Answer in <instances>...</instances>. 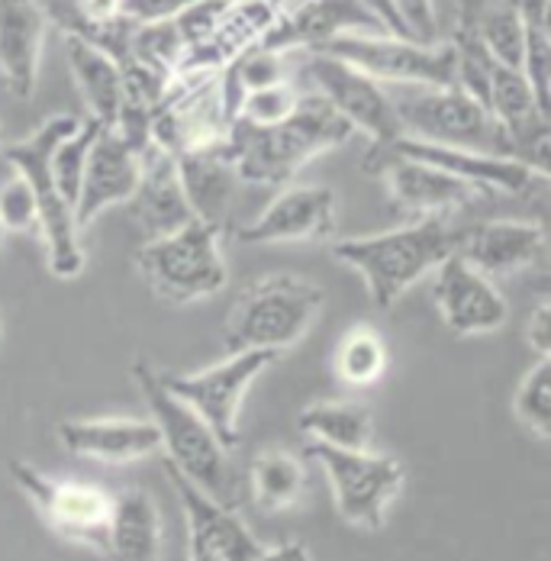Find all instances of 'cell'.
Instances as JSON below:
<instances>
[{"instance_id":"6da1fadb","label":"cell","mask_w":551,"mask_h":561,"mask_svg":"<svg viewBox=\"0 0 551 561\" xmlns=\"http://www.w3.org/2000/svg\"><path fill=\"white\" fill-rule=\"evenodd\" d=\"M348 119H342L320 94L300 98L290 116L280 123L232 119L226 129V152L239 181L284 187L310 159L352 139Z\"/></svg>"},{"instance_id":"7a4b0ae2","label":"cell","mask_w":551,"mask_h":561,"mask_svg":"<svg viewBox=\"0 0 551 561\" xmlns=\"http://www.w3.org/2000/svg\"><path fill=\"white\" fill-rule=\"evenodd\" d=\"M461 239L464 226L448 224V217H426L384 232L338 239L332 255L361 275L378 310H390L416 280L433 275L439 262L455 255Z\"/></svg>"},{"instance_id":"3957f363","label":"cell","mask_w":551,"mask_h":561,"mask_svg":"<svg viewBox=\"0 0 551 561\" xmlns=\"http://www.w3.org/2000/svg\"><path fill=\"white\" fill-rule=\"evenodd\" d=\"M323 304L326 290L317 280L290 272L262 275L236 297L222 327V348L226 355L252 348L284 355L310 333Z\"/></svg>"},{"instance_id":"277c9868","label":"cell","mask_w":551,"mask_h":561,"mask_svg":"<svg viewBox=\"0 0 551 561\" xmlns=\"http://www.w3.org/2000/svg\"><path fill=\"white\" fill-rule=\"evenodd\" d=\"M133 381L162 436V449L168 455L165 465L181 471L194 488H200L214 501L236 506L232 461H229V449L217 439V433L184 400H177L168 391L159 378V368H152L149 362L133 365Z\"/></svg>"},{"instance_id":"5b68a950","label":"cell","mask_w":551,"mask_h":561,"mask_svg":"<svg viewBox=\"0 0 551 561\" xmlns=\"http://www.w3.org/2000/svg\"><path fill=\"white\" fill-rule=\"evenodd\" d=\"M81 119L71 116V113H58L49 116L36 133H30L26 139L0 149L3 162L16 174H23L33 187V197H36V210H39V232H43V242H46V262H49V272L56 278H78L84 272V249H81V239H78V224H74V210L71 204L58 194L56 178L49 169V159H53V149L58 142L78 126Z\"/></svg>"},{"instance_id":"8992f818","label":"cell","mask_w":551,"mask_h":561,"mask_svg":"<svg viewBox=\"0 0 551 561\" xmlns=\"http://www.w3.org/2000/svg\"><path fill=\"white\" fill-rule=\"evenodd\" d=\"M393 111L400 119V136H413L423 142H439L455 149L487 152V156H516L506 129L494 119L478 98L451 88H410L406 94H393Z\"/></svg>"},{"instance_id":"52a82bcc","label":"cell","mask_w":551,"mask_h":561,"mask_svg":"<svg viewBox=\"0 0 551 561\" xmlns=\"http://www.w3.org/2000/svg\"><path fill=\"white\" fill-rule=\"evenodd\" d=\"M142 280L171 304H197L220 294L229 268L220 252V232L210 226L184 224L174 232L146 239L136 252Z\"/></svg>"},{"instance_id":"ba28073f","label":"cell","mask_w":551,"mask_h":561,"mask_svg":"<svg viewBox=\"0 0 551 561\" xmlns=\"http://www.w3.org/2000/svg\"><path fill=\"white\" fill-rule=\"evenodd\" d=\"M338 58L381 84L403 88H451L455 84V46L416 43L390 33H342L310 49Z\"/></svg>"},{"instance_id":"9c48e42d","label":"cell","mask_w":551,"mask_h":561,"mask_svg":"<svg viewBox=\"0 0 551 561\" xmlns=\"http://www.w3.org/2000/svg\"><path fill=\"white\" fill-rule=\"evenodd\" d=\"M307 451L323 465L330 478L338 516L365 533L384 529L387 510L403 488V465L390 455L368 449H330L310 443Z\"/></svg>"},{"instance_id":"30bf717a","label":"cell","mask_w":551,"mask_h":561,"mask_svg":"<svg viewBox=\"0 0 551 561\" xmlns=\"http://www.w3.org/2000/svg\"><path fill=\"white\" fill-rule=\"evenodd\" d=\"M280 355L275 352H229L222 362L194 371V375H174V371H159L162 385L184 400L220 439L226 449L232 451L239 446V410L245 391L255 385L262 371H268Z\"/></svg>"},{"instance_id":"8fae6325","label":"cell","mask_w":551,"mask_h":561,"mask_svg":"<svg viewBox=\"0 0 551 561\" xmlns=\"http://www.w3.org/2000/svg\"><path fill=\"white\" fill-rule=\"evenodd\" d=\"M7 468L16 488L33 501V506L43 513V519L61 539L91 546L97 552L107 549L113 497L104 488H94L84 481H58L26 461H10Z\"/></svg>"},{"instance_id":"7c38bea8","label":"cell","mask_w":551,"mask_h":561,"mask_svg":"<svg viewBox=\"0 0 551 561\" xmlns=\"http://www.w3.org/2000/svg\"><path fill=\"white\" fill-rule=\"evenodd\" d=\"M307 71H310V81L317 84V94L342 119H348L355 133L371 136L375 146H387L390 139L403 133L393 111V98L387 94L381 81L323 53H310Z\"/></svg>"},{"instance_id":"4fadbf2b","label":"cell","mask_w":551,"mask_h":561,"mask_svg":"<svg viewBox=\"0 0 551 561\" xmlns=\"http://www.w3.org/2000/svg\"><path fill=\"white\" fill-rule=\"evenodd\" d=\"M338 232L335 191L317 184L284 187L275 201L252 220L239 226L236 239L245 245H275V242H330Z\"/></svg>"},{"instance_id":"5bb4252c","label":"cell","mask_w":551,"mask_h":561,"mask_svg":"<svg viewBox=\"0 0 551 561\" xmlns=\"http://www.w3.org/2000/svg\"><path fill=\"white\" fill-rule=\"evenodd\" d=\"M390 156H403L413 162H423L429 169H439L451 178L471 181L491 194H529L539 181L549 174L536 171L529 162L513 159V156H487V152H471V149H455V146H439V142H423L413 136H397L387 146H378Z\"/></svg>"},{"instance_id":"9a60e30c","label":"cell","mask_w":551,"mask_h":561,"mask_svg":"<svg viewBox=\"0 0 551 561\" xmlns=\"http://www.w3.org/2000/svg\"><path fill=\"white\" fill-rule=\"evenodd\" d=\"M433 300L441 323L455 336H484L506 323V300L487 275H481L458 252L433 272Z\"/></svg>"},{"instance_id":"2e32d148","label":"cell","mask_w":551,"mask_h":561,"mask_svg":"<svg viewBox=\"0 0 551 561\" xmlns=\"http://www.w3.org/2000/svg\"><path fill=\"white\" fill-rule=\"evenodd\" d=\"M381 156H375L371 169L384 178L390 197L413 217L426 220V217H451L455 210L474 204L478 197L491 194L471 181L451 178L439 169H429L423 162L403 159V156H390L384 149H378Z\"/></svg>"},{"instance_id":"e0dca14e","label":"cell","mask_w":551,"mask_h":561,"mask_svg":"<svg viewBox=\"0 0 551 561\" xmlns=\"http://www.w3.org/2000/svg\"><path fill=\"white\" fill-rule=\"evenodd\" d=\"M53 26L49 0H0V78L20 101L36 94L43 43Z\"/></svg>"},{"instance_id":"ac0fdd59","label":"cell","mask_w":551,"mask_h":561,"mask_svg":"<svg viewBox=\"0 0 551 561\" xmlns=\"http://www.w3.org/2000/svg\"><path fill=\"white\" fill-rule=\"evenodd\" d=\"M546 226L526 220H487L464 226L458 255L491 280L513 278L546 259Z\"/></svg>"},{"instance_id":"d6986e66","label":"cell","mask_w":551,"mask_h":561,"mask_svg":"<svg viewBox=\"0 0 551 561\" xmlns=\"http://www.w3.org/2000/svg\"><path fill=\"white\" fill-rule=\"evenodd\" d=\"M139 184V156L119 139L116 129H101L88 165H84V178L78 187V201H74V224L91 226L104 210L119 207L133 197Z\"/></svg>"},{"instance_id":"ffe728a7","label":"cell","mask_w":551,"mask_h":561,"mask_svg":"<svg viewBox=\"0 0 551 561\" xmlns=\"http://www.w3.org/2000/svg\"><path fill=\"white\" fill-rule=\"evenodd\" d=\"M168 481L181 501L184 519H187V542L191 546H204L220 552L229 561H252L265 546L252 536V529L242 523V516L236 513V506H226L214 501L210 494H204L200 488H194L181 471H174L165 465Z\"/></svg>"},{"instance_id":"44dd1931","label":"cell","mask_w":551,"mask_h":561,"mask_svg":"<svg viewBox=\"0 0 551 561\" xmlns=\"http://www.w3.org/2000/svg\"><path fill=\"white\" fill-rule=\"evenodd\" d=\"M126 207H129V217H133L136 229L146 239L174 232V229L194 220L191 207L184 201V191H181L174 152L152 142L139 156V184H136L133 197L126 201Z\"/></svg>"},{"instance_id":"7402d4cb","label":"cell","mask_w":551,"mask_h":561,"mask_svg":"<svg viewBox=\"0 0 551 561\" xmlns=\"http://www.w3.org/2000/svg\"><path fill=\"white\" fill-rule=\"evenodd\" d=\"M56 433L58 446L68 455L107 461V465H126L162 451V436L152 420H129V416L61 420Z\"/></svg>"},{"instance_id":"603a6c76","label":"cell","mask_w":551,"mask_h":561,"mask_svg":"<svg viewBox=\"0 0 551 561\" xmlns=\"http://www.w3.org/2000/svg\"><path fill=\"white\" fill-rule=\"evenodd\" d=\"M342 33H384V30L358 0H300L272 30H265L259 46L275 53H287L297 46L317 49Z\"/></svg>"},{"instance_id":"cb8c5ba5","label":"cell","mask_w":551,"mask_h":561,"mask_svg":"<svg viewBox=\"0 0 551 561\" xmlns=\"http://www.w3.org/2000/svg\"><path fill=\"white\" fill-rule=\"evenodd\" d=\"M177 178L184 201L191 207V217L197 224L210 226L222 232L229 226L232 201H236V169L226 152V139L217 146L191 149L177 156Z\"/></svg>"},{"instance_id":"d4e9b609","label":"cell","mask_w":551,"mask_h":561,"mask_svg":"<svg viewBox=\"0 0 551 561\" xmlns=\"http://www.w3.org/2000/svg\"><path fill=\"white\" fill-rule=\"evenodd\" d=\"M104 556L111 561H162V516L149 491L129 488L113 497Z\"/></svg>"},{"instance_id":"484cf974","label":"cell","mask_w":551,"mask_h":561,"mask_svg":"<svg viewBox=\"0 0 551 561\" xmlns=\"http://www.w3.org/2000/svg\"><path fill=\"white\" fill-rule=\"evenodd\" d=\"M65 56H68L71 75H74V84L91 111V119H97L101 126L111 129L119 116L123 98H126L119 61L107 49H101L74 33H65Z\"/></svg>"},{"instance_id":"4316f807","label":"cell","mask_w":551,"mask_h":561,"mask_svg":"<svg viewBox=\"0 0 551 561\" xmlns=\"http://www.w3.org/2000/svg\"><path fill=\"white\" fill-rule=\"evenodd\" d=\"M297 426L310 443L330 449H368L375 433V416L361 400H326L307 407L297 416Z\"/></svg>"},{"instance_id":"83f0119b","label":"cell","mask_w":551,"mask_h":561,"mask_svg":"<svg viewBox=\"0 0 551 561\" xmlns=\"http://www.w3.org/2000/svg\"><path fill=\"white\" fill-rule=\"evenodd\" d=\"M474 39L487 49V56L523 71V53H526V20L513 0H487L478 7L474 20L468 23Z\"/></svg>"},{"instance_id":"f1b7e54d","label":"cell","mask_w":551,"mask_h":561,"mask_svg":"<svg viewBox=\"0 0 551 561\" xmlns=\"http://www.w3.org/2000/svg\"><path fill=\"white\" fill-rule=\"evenodd\" d=\"M249 484H252V494H255L259 506L277 513V510H287L303 497L307 474H303V465L290 451L272 449L252 458Z\"/></svg>"},{"instance_id":"f546056e","label":"cell","mask_w":551,"mask_h":561,"mask_svg":"<svg viewBox=\"0 0 551 561\" xmlns=\"http://www.w3.org/2000/svg\"><path fill=\"white\" fill-rule=\"evenodd\" d=\"M387 371V345L384 339L378 336L368 327H355L345 336L338 339L335 348V375L345 385L355 388H368L378 385Z\"/></svg>"},{"instance_id":"4dcf8cb0","label":"cell","mask_w":551,"mask_h":561,"mask_svg":"<svg viewBox=\"0 0 551 561\" xmlns=\"http://www.w3.org/2000/svg\"><path fill=\"white\" fill-rule=\"evenodd\" d=\"M104 126L97 119H81L56 149H53V159H49V169L56 178L58 194L71 204L74 210V201H78V187H81V178H84V165H88V156H91V146L97 139Z\"/></svg>"},{"instance_id":"1f68e13d","label":"cell","mask_w":551,"mask_h":561,"mask_svg":"<svg viewBox=\"0 0 551 561\" xmlns=\"http://www.w3.org/2000/svg\"><path fill=\"white\" fill-rule=\"evenodd\" d=\"M513 410L526 430H532L539 439L551 436V355L536 358V365L526 371L523 385L516 388Z\"/></svg>"},{"instance_id":"d6a6232c","label":"cell","mask_w":551,"mask_h":561,"mask_svg":"<svg viewBox=\"0 0 551 561\" xmlns=\"http://www.w3.org/2000/svg\"><path fill=\"white\" fill-rule=\"evenodd\" d=\"M300 94L294 91L290 81H280V84H268V88H259V91H249L242 94L236 116L232 119H245V123H259V126H268V123H280L284 116H290L297 107Z\"/></svg>"},{"instance_id":"836d02e7","label":"cell","mask_w":551,"mask_h":561,"mask_svg":"<svg viewBox=\"0 0 551 561\" xmlns=\"http://www.w3.org/2000/svg\"><path fill=\"white\" fill-rule=\"evenodd\" d=\"M0 226H3V232H30V229H39V210H36L33 187L16 171H13L10 181L0 184Z\"/></svg>"},{"instance_id":"e575fe53","label":"cell","mask_w":551,"mask_h":561,"mask_svg":"<svg viewBox=\"0 0 551 561\" xmlns=\"http://www.w3.org/2000/svg\"><path fill=\"white\" fill-rule=\"evenodd\" d=\"M194 3H200V0H119V16L136 26L165 23V20H177Z\"/></svg>"},{"instance_id":"d590c367","label":"cell","mask_w":551,"mask_h":561,"mask_svg":"<svg viewBox=\"0 0 551 561\" xmlns=\"http://www.w3.org/2000/svg\"><path fill=\"white\" fill-rule=\"evenodd\" d=\"M397 10L416 43H439V20L433 0H397Z\"/></svg>"},{"instance_id":"8d00e7d4","label":"cell","mask_w":551,"mask_h":561,"mask_svg":"<svg viewBox=\"0 0 551 561\" xmlns=\"http://www.w3.org/2000/svg\"><path fill=\"white\" fill-rule=\"evenodd\" d=\"M526 345L536 352V358L551 355V307L549 300H539L526 320Z\"/></svg>"},{"instance_id":"74e56055","label":"cell","mask_w":551,"mask_h":561,"mask_svg":"<svg viewBox=\"0 0 551 561\" xmlns=\"http://www.w3.org/2000/svg\"><path fill=\"white\" fill-rule=\"evenodd\" d=\"M252 561H313L303 542H284L275 549H262Z\"/></svg>"},{"instance_id":"f35d334b","label":"cell","mask_w":551,"mask_h":561,"mask_svg":"<svg viewBox=\"0 0 551 561\" xmlns=\"http://www.w3.org/2000/svg\"><path fill=\"white\" fill-rule=\"evenodd\" d=\"M187 561H229V559H222L220 552H214V549H204V546H191V542H187Z\"/></svg>"},{"instance_id":"ab89813d","label":"cell","mask_w":551,"mask_h":561,"mask_svg":"<svg viewBox=\"0 0 551 561\" xmlns=\"http://www.w3.org/2000/svg\"><path fill=\"white\" fill-rule=\"evenodd\" d=\"M0 239H3V226H0Z\"/></svg>"},{"instance_id":"60d3db41","label":"cell","mask_w":551,"mask_h":561,"mask_svg":"<svg viewBox=\"0 0 551 561\" xmlns=\"http://www.w3.org/2000/svg\"><path fill=\"white\" fill-rule=\"evenodd\" d=\"M0 146H3V139H0Z\"/></svg>"},{"instance_id":"b9f144b4","label":"cell","mask_w":551,"mask_h":561,"mask_svg":"<svg viewBox=\"0 0 551 561\" xmlns=\"http://www.w3.org/2000/svg\"><path fill=\"white\" fill-rule=\"evenodd\" d=\"M0 330H3V323H0Z\"/></svg>"}]
</instances>
